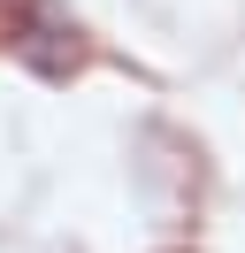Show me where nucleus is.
I'll use <instances>...</instances> for the list:
<instances>
[{
    "instance_id": "f257e3e1",
    "label": "nucleus",
    "mask_w": 245,
    "mask_h": 253,
    "mask_svg": "<svg viewBox=\"0 0 245 253\" xmlns=\"http://www.w3.org/2000/svg\"><path fill=\"white\" fill-rule=\"evenodd\" d=\"M0 23H8L15 54H23L31 69H46V77H69L77 62H84V46H77V16L69 8H54V0H0Z\"/></svg>"
}]
</instances>
